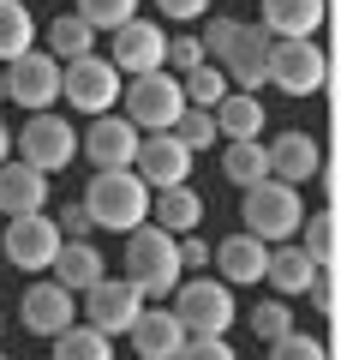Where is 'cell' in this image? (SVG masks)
Here are the masks:
<instances>
[{"label": "cell", "instance_id": "14", "mask_svg": "<svg viewBox=\"0 0 341 360\" xmlns=\"http://www.w3.org/2000/svg\"><path fill=\"white\" fill-rule=\"evenodd\" d=\"M114 37V54H108V66L120 78H138V72H156L162 66V54H168V37H162V25H150V18H126L120 30H108Z\"/></svg>", "mask_w": 341, "mask_h": 360}, {"label": "cell", "instance_id": "8", "mask_svg": "<svg viewBox=\"0 0 341 360\" xmlns=\"http://www.w3.org/2000/svg\"><path fill=\"white\" fill-rule=\"evenodd\" d=\"M120 84H126V78L108 66V54H78V60L60 66V96H66V108H78V115H114Z\"/></svg>", "mask_w": 341, "mask_h": 360}, {"label": "cell", "instance_id": "12", "mask_svg": "<svg viewBox=\"0 0 341 360\" xmlns=\"http://www.w3.org/2000/svg\"><path fill=\"white\" fill-rule=\"evenodd\" d=\"M144 307H150V300L138 295L132 276H102L96 288H84V324L102 330V336H126L132 319H138Z\"/></svg>", "mask_w": 341, "mask_h": 360}, {"label": "cell", "instance_id": "41", "mask_svg": "<svg viewBox=\"0 0 341 360\" xmlns=\"http://www.w3.org/2000/svg\"><path fill=\"white\" fill-rule=\"evenodd\" d=\"M305 295H312V307H317V312H335V283H329V270H317Z\"/></svg>", "mask_w": 341, "mask_h": 360}, {"label": "cell", "instance_id": "18", "mask_svg": "<svg viewBox=\"0 0 341 360\" xmlns=\"http://www.w3.org/2000/svg\"><path fill=\"white\" fill-rule=\"evenodd\" d=\"M215 276H222L227 288H246V283H264V264H269V246L258 240V234H227V240H215Z\"/></svg>", "mask_w": 341, "mask_h": 360}, {"label": "cell", "instance_id": "40", "mask_svg": "<svg viewBox=\"0 0 341 360\" xmlns=\"http://www.w3.org/2000/svg\"><path fill=\"white\" fill-rule=\"evenodd\" d=\"M162 6V18H174V25H192V18L210 13V0H156Z\"/></svg>", "mask_w": 341, "mask_h": 360}, {"label": "cell", "instance_id": "30", "mask_svg": "<svg viewBox=\"0 0 341 360\" xmlns=\"http://www.w3.org/2000/svg\"><path fill=\"white\" fill-rule=\"evenodd\" d=\"M227 78H222V66L215 60H203V66H192V72H180V96H186V108H215L227 96Z\"/></svg>", "mask_w": 341, "mask_h": 360}, {"label": "cell", "instance_id": "34", "mask_svg": "<svg viewBox=\"0 0 341 360\" xmlns=\"http://www.w3.org/2000/svg\"><path fill=\"white\" fill-rule=\"evenodd\" d=\"M252 330H258V342H276V336H288V330H293L288 300H264V307L252 312Z\"/></svg>", "mask_w": 341, "mask_h": 360}, {"label": "cell", "instance_id": "6", "mask_svg": "<svg viewBox=\"0 0 341 360\" xmlns=\"http://www.w3.org/2000/svg\"><path fill=\"white\" fill-rule=\"evenodd\" d=\"M120 103H126V120L138 132H168L186 108V96H180V78L168 66H156V72H138L120 84Z\"/></svg>", "mask_w": 341, "mask_h": 360}, {"label": "cell", "instance_id": "9", "mask_svg": "<svg viewBox=\"0 0 341 360\" xmlns=\"http://www.w3.org/2000/svg\"><path fill=\"white\" fill-rule=\"evenodd\" d=\"M60 222L48 217V210H30V217H6V229H0V246H6V264L13 270H30V276H42V270L54 264V252H60Z\"/></svg>", "mask_w": 341, "mask_h": 360}, {"label": "cell", "instance_id": "1", "mask_svg": "<svg viewBox=\"0 0 341 360\" xmlns=\"http://www.w3.org/2000/svg\"><path fill=\"white\" fill-rule=\"evenodd\" d=\"M203 54L222 66V78L234 90H252L269 84V30L264 25H246V18H210L203 30Z\"/></svg>", "mask_w": 341, "mask_h": 360}, {"label": "cell", "instance_id": "26", "mask_svg": "<svg viewBox=\"0 0 341 360\" xmlns=\"http://www.w3.org/2000/svg\"><path fill=\"white\" fill-rule=\"evenodd\" d=\"M222 174L234 180V186H258V180H269V156H264V144L258 139H234V144H222Z\"/></svg>", "mask_w": 341, "mask_h": 360}, {"label": "cell", "instance_id": "38", "mask_svg": "<svg viewBox=\"0 0 341 360\" xmlns=\"http://www.w3.org/2000/svg\"><path fill=\"white\" fill-rule=\"evenodd\" d=\"M180 270H210V240L180 234Z\"/></svg>", "mask_w": 341, "mask_h": 360}, {"label": "cell", "instance_id": "24", "mask_svg": "<svg viewBox=\"0 0 341 360\" xmlns=\"http://www.w3.org/2000/svg\"><path fill=\"white\" fill-rule=\"evenodd\" d=\"M210 120H215V139H258L264 132V103H258L252 90H227L222 103L210 108Z\"/></svg>", "mask_w": 341, "mask_h": 360}, {"label": "cell", "instance_id": "23", "mask_svg": "<svg viewBox=\"0 0 341 360\" xmlns=\"http://www.w3.org/2000/svg\"><path fill=\"white\" fill-rule=\"evenodd\" d=\"M312 276H317V264L300 252V240H281V246H269L264 283L276 288V300H288V295H305V288H312Z\"/></svg>", "mask_w": 341, "mask_h": 360}, {"label": "cell", "instance_id": "4", "mask_svg": "<svg viewBox=\"0 0 341 360\" xmlns=\"http://www.w3.org/2000/svg\"><path fill=\"white\" fill-rule=\"evenodd\" d=\"M300 222H305L300 186H288V180H258V186H246V198H240V229L246 234H258L264 246H281V240L300 234Z\"/></svg>", "mask_w": 341, "mask_h": 360}, {"label": "cell", "instance_id": "15", "mask_svg": "<svg viewBox=\"0 0 341 360\" xmlns=\"http://www.w3.org/2000/svg\"><path fill=\"white\" fill-rule=\"evenodd\" d=\"M138 139H144V132L132 127L126 115H90V127L78 132V150H84L96 168H132Z\"/></svg>", "mask_w": 341, "mask_h": 360}, {"label": "cell", "instance_id": "44", "mask_svg": "<svg viewBox=\"0 0 341 360\" xmlns=\"http://www.w3.org/2000/svg\"><path fill=\"white\" fill-rule=\"evenodd\" d=\"M0 330H6V319H0Z\"/></svg>", "mask_w": 341, "mask_h": 360}, {"label": "cell", "instance_id": "2", "mask_svg": "<svg viewBox=\"0 0 341 360\" xmlns=\"http://www.w3.org/2000/svg\"><path fill=\"white\" fill-rule=\"evenodd\" d=\"M78 205L90 210V229L132 234L138 222H150V186H144L132 168H96V180L84 186Z\"/></svg>", "mask_w": 341, "mask_h": 360}, {"label": "cell", "instance_id": "36", "mask_svg": "<svg viewBox=\"0 0 341 360\" xmlns=\"http://www.w3.org/2000/svg\"><path fill=\"white\" fill-rule=\"evenodd\" d=\"M210 54H203V37H168V54H162V66H174V78L180 72H192V66H203Z\"/></svg>", "mask_w": 341, "mask_h": 360}, {"label": "cell", "instance_id": "28", "mask_svg": "<svg viewBox=\"0 0 341 360\" xmlns=\"http://www.w3.org/2000/svg\"><path fill=\"white\" fill-rule=\"evenodd\" d=\"M42 54H54L60 66H66V60H78V54H96V30H90L78 13H72V18L60 13V18L48 25V49H42Z\"/></svg>", "mask_w": 341, "mask_h": 360}, {"label": "cell", "instance_id": "10", "mask_svg": "<svg viewBox=\"0 0 341 360\" xmlns=\"http://www.w3.org/2000/svg\"><path fill=\"white\" fill-rule=\"evenodd\" d=\"M323 49L317 37H269V84H281L288 96H317L323 90Z\"/></svg>", "mask_w": 341, "mask_h": 360}, {"label": "cell", "instance_id": "21", "mask_svg": "<svg viewBox=\"0 0 341 360\" xmlns=\"http://www.w3.org/2000/svg\"><path fill=\"white\" fill-rule=\"evenodd\" d=\"M48 276L66 288V295H84V288H96L102 276H108V264H102V252L90 240H60V252H54Z\"/></svg>", "mask_w": 341, "mask_h": 360}, {"label": "cell", "instance_id": "33", "mask_svg": "<svg viewBox=\"0 0 341 360\" xmlns=\"http://www.w3.org/2000/svg\"><path fill=\"white\" fill-rule=\"evenodd\" d=\"M78 18L90 30H120L126 18H138V0H78Z\"/></svg>", "mask_w": 341, "mask_h": 360}, {"label": "cell", "instance_id": "25", "mask_svg": "<svg viewBox=\"0 0 341 360\" xmlns=\"http://www.w3.org/2000/svg\"><path fill=\"white\" fill-rule=\"evenodd\" d=\"M150 222L168 234H192L203 222V198L192 186H162V193H150Z\"/></svg>", "mask_w": 341, "mask_h": 360}, {"label": "cell", "instance_id": "35", "mask_svg": "<svg viewBox=\"0 0 341 360\" xmlns=\"http://www.w3.org/2000/svg\"><path fill=\"white\" fill-rule=\"evenodd\" d=\"M269 360H329V354H323V342H317V336L288 330V336H276V342H269Z\"/></svg>", "mask_w": 341, "mask_h": 360}, {"label": "cell", "instance_id": "5", "mask_svg": "<svg viewBox=\"0 0 341 360\" xmlns=\"http://www.w3.org/2000/svg\"><path fill=\"white\" fill-rule=\"evenodd\" d=\"M168 312L186 324V336H227L234 330V288L222 276H180Z\"/></svg>", "mask_w": 341, "mask_h": 360}, {"label": "cell", "instance_id": "27", "mask_svg": "<svg viewBox=\"0 0 341 360\" xmlns=\"http://www.w3.org/2000/svg\"><path fill=\"white\" fill-rule=\"evenodd\" d=\"M36 49V18H30L25 0H0V60H18V54Z\"/></svg>", "mask_w": 341, "mask_h": 360}, {"label": "cell", "instance_id": "45", "mask_svg": "<svg viewBox=\"0 0 341 360\" xmlns=\"http://www.w3.org/2000/svg\"><path fill=\"white\" fill-rule=\"evenodd\" d=\"M0 360H6V354H0Z\"/></svg>", "mask_w": 341, "mask_h": 360}, {"label": "cell", "instance_id": "17", "mask_svg": "<svg viewBox=\"0 0 341 360\" xmlns=\"http://www.w3.org/2000/svg\"><path fill=\"white\" fill-rule=\"evenodd\" d=\"M126 336H132V348H138V360H174L180 348H186V324H180L162 300H150V307L132 319Z\"/></svg>", "mask_w": 341, "mask_h": 360}, {"label": "cell", "instance_id": "7", "mask_svg": "<svg viewBox=\"0 0 341 360\" xmlns=\"http://www.w3.org/2000/svg\"><path fill=\"white\" fill-rule=\"evenodd\" d=\"M13 150H18V162L42 168V174H60L78 156V127H66L54 108H42V115H30L25 127L13 132Z\"/></svg>", "mask_w": 341, "mask_h": 360}, {"label": "cell", "instance_id": "22", "mask_svg": "<svg viewBox=\"0 0 341 360\" xmlns=\"http://www.w3.org/2000/svg\"><path fill=\"white\" fill-rule=\"evenodd\" d=\"M258 25L269 37H317L323 0H258Z\"/></svg>", "mask_w": 341, "mask_h": 360}, {"label": "cell", "instance_id": "31", "mask_svg": "<svg viewBox=\"0 0 341 360\" xmlns=\"http://www.w3.org/2000/svg\"><path fill=\"white\" fill-rule=\"evenodd\" d=\"M168 132H174V139L186 144L192 156H203V150L215 144V120H210V108H180V120H174Z\"/></svg>", "mask_w": 341, "mask_h": 360}, {"label": "cell", "instance_id": "20", "mask_svg": "<svg viewBox=\"0 0 341 360\" xmlns=\"http://www.w3.org/2000/svg\"><path fill=\"white\" fill-rule=\"evenodd\" d=\"M264 156H269V180H288V186H300V180H312L317 174V162H323V156H317V139L312 132H276V139L264 144Z\"/></svg>", "mask_w": 341, "mask_h": 360}, {"label": "cell", "instance_id": "43", "mask_svg": "<svg viewBox=\"0 0 341 360\" xmlns=\"http://www.w3.org/2000/svg\"><path fill=\"white\" fill-rule=\"evenodd\" d=\"M0 103H6V90H0Z\"/></svg>", "mask_w": 341, "mask_h": 360}, {"label": "cell", "instance_id": "29", "mask_svg": "<svg viewBox=\"0 0 341 360\" xmlns=\"http://www.w3.org/2000/svg\"><path fill=\"white\" fill-rule=\"evenodd\" d=\"M48 342H54V360H114V336L90 330V324H66Z\"/></svg>", "mask_w": 341, "mask_h": 360}, {"label": "cell", "instance_id": "13", "mask_svg": "<svg viewBox=\"0 0 341 360\" xmlns=\"http://www.w3.org/2000/svg\"><path fill=\"white\" fill-rule=\"evenodd\" d=\"M132 174H138L150 193H162V186H186L192 150L174 139V132H144V139H138V156H132Z\"/></svg>", "mask_w": 341, "mask_h": 360}, {"label": "cell", "instance_id": "39", "mask_svg": "<svg viewBox=\"0 0 341 360\" xmlns=\"http://www.w3.org/2000/svg\"><path fill=\"white\" fill-rule=\"evenodd\" d=\"M54 222H60V234H66V240H90V210H84V205H66Z\"/></svg>", "mask_w": 341, "mask_h": 360}, {"label": "cell", "instance_id": "3", "mask_svg": "<svg viewBox=\"0 0 341 360\" xmlns=\"http://www.w3.org/2000/svg\"><path fill=\"white\" fill-rule=\"evenodd\" d=\"M126 276L138 283L144 300H168L180 288V234L156 229V222H138V229L126 234Z\"/></svg>", "mask_w": 341, "mask_h": 360}, {"label": "cell", "instance_id": "42", "mask_svg": "<svg viewBox=\"0 0 341 360\" xmlns=\"http://www.w3.org/2000/svg\"><path fill=\"white\" fill-rule=\"evenodd\" d=\"M6 156H13V127L0 120V162H6Z\"/></svg>", "mask_w": 341, "mask_h": 360}, {"label": "cell", "instance_id": "11", "mask_svg": "<svg viewBox=\"0 0 341 360\" xmlns=\"http://www.w3.org/2000/svg\"><path fill=\"white\" fill-rule=\"evenodd\" d=\"M0 90H6V103L42 115V108L60 103V60H54V54H42V49L18 54V60H6V72H0Z\"/></svg>", "mask_w": 341, "mask_h": 360}, {"label": "cell", "instance_id": "37", "mask_svg": "<svg viewBox=\"0 0 341 360\" xmlns=\"http://www.w3.org/2000/svg\"><path fill=\"white\" fill-rule=\"evenodd\" d=\"M174 360H240V354H234L227 336H186V348H180Z\"/></svg>", "mask_w": 341, "mask_h": 360}, {"label": "cell", "instance_id": "32", "mask_svg": "<svg viewBox=\"0 0 341 360\" xmlns=\"http://www.w3.org/2000/svg\"><path fill=\"white\" fill-rule=\"evenodd\" d=\"M300 229H305V240H300V252L312 258L317 270H329V264H335V217H305Z\"/></svg>", "mask_w": 341, "mask_h": 360}, {"label": "cell", "instance_id": "19", "mask_svg": "<svg viewBox=\"0 0 341 360\" xmlns=\"http://www.w3.org/2000/svg\"><path fill=\"white\" fill-rule=\"evenodd\" d=\"M30 210H48V174L6 156L0 162V217H30Z\"/></svg>", "mask_w": 341, "mask_h": 360}, {"label": "cell", "instance_id": "16", "mask_svg": "<svg viewBox=\"0 0 341 360\" xmlns=\"http://www.w3.org/2000/svg\"><path fill=\"white\" fill-rule=\"evenodd\" d=\"M18 324H25L30 336H60L66 324H78V295H66L54 276H42V283H30L25 300H18Z\"/></svg>", "mask_w": 341, "mask_h": 360}]
</instances>
